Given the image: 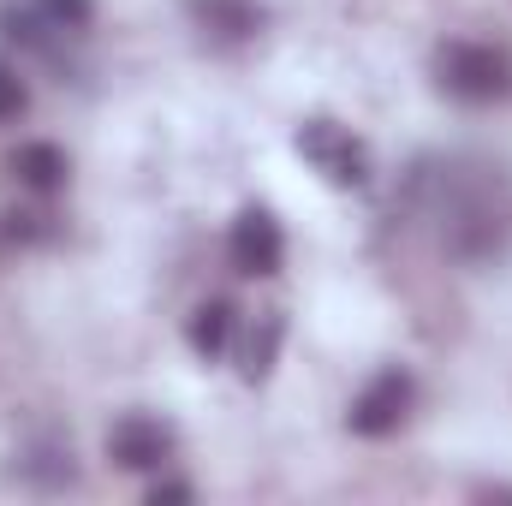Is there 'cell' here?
<instances>
[{
  "label": "cell",
  "mask_w": 512,
  "mask_h": 506,
  "mask_svg": "<svg viewBox=\"0 0 512 506\" xmlns=\"http://www.w3.org/2000/svg\"><path fill=\"white\" fill-rule=\"evenodd\" d=\"M435 84L459 108H495L512 96V54L489 42H441L435 48Z\"/></svg>",
  "instance_id": "cell-1"
},
{
  "label": "cell",
  "mask_w": 512,
  "mask_h": 506,
  "mask_svg": "<svg viewBox=\"0 0 512 506\" xmlns=\"http://www.w3.org/2000/svg\"><path fill=\"white\" fill-rule=\"evenodd\" d=\"M292 149H298L304 167H310L322 185H334V191H364L370 173H376L370 143L352 126H340V120H304L298 137H292Z\"/></svg>",
  "instance_id": "cell-2"
},
{
  "label": "cell",
  "mask_w": 512,
  "mask_h": 506,
  "mask_svg": "<svg viewBox=\"0 0 512 506\" xmlns=\"http://www.w3.org/2000/svg\"><path fill=\"white\" fill-rule=\"evenodd\" d=\"M411 405H417V381H411V370H376V376L358 387V399L346 405V429L352 435H364V441H382V435H393L405 417H411Z\"/></svg>",
  "instance_id": "cell-3"
},
{
  "label": "cell",
  "mask_w": 512,
  "mask_h": 506,
  "mask_svg": "<svg viewBox=\"0 0 512 506\" xmlns=\"http://www.w3.org/2000/svg\"><path fill=\"white\" fill-rule=\"evenodd\" d=\"M173 447H179V435L155 411H126V417L108 423V459L120 471H161L173 459Z\"/></svg>",
  "instance_id": "cell-4"
},
{
  "label": "cell",
  "mask_w": 512,
  "mask_h": 506,
  "mask_svg": "<svg viewBox=\"0 0 512 506\" xmlns=\"http://www.w3.org/2000/svg\"><path fill=\"white\" fill-rule=\"evenodd\" d=\"M227 262H233V274H245V280H268V274H280V262H286V239H280V221L268 215V209H239V221H233V233H227Z\"/></svg>",
  "instance_id": "cell-5"
},
{
  "label": "cell",
  "mask_w": 512,
  "mask_h": 506,
  "mask_svg": "<svg viewBox=\"0 0 512 506\" xmlns=\"http://www.w3.org/2000/svg\"><path fill=\"white\" fill-rule=\"evenodd\" d=\"M185 12H191V24H197L209 42H221V48L256 42L262 24H268V12H262L256 0H185Z\"/></svg>",
  "instance_id": "cell-6"
},
{
  "label": "cell",
  "mask_w": 512,
  "mask_h": 506,
  "mask_svg": "<svg viewBox=\"0 0 512 506\" xmlns=\"http://www.w3.org/2000/svg\"><path fill=\"white\" fill-rule=\"evenodd\" d=\"M6 173L18 179V191L54 197V191H66V179H72V155H66L60 143H18V149L6 155Z\"/></svg>",
  "instance_id": "cell-7"
},
{
  "label": "cell",
  "mask_w": 512,
  "mask_h": 506,
  "mask_svg": "<svg viewBox=\"0 0 512 506\" xmlns=\"http://www.w3.org/2000/svg\"><path fill=\"white\" fill-rule=\"evenodd\" d=\"M233 328H239V310H233L227 298H209V304H197V310H191L185 340H191V352H197L203 364H215V358H227Z\"/></svg>",
  "instance_id": "cell-8"
},
{
  "label": "cell",
  "mask_w": 512,
  "mask_h": 506,
  "mask_svg": "<svg viewBox=\"0 0 512 506\" xmlns=\"http://www.w3.org/2000/svg\"><path fill=\"white\" fill-rule=\"evenodd\" d=\"M280 340H286V316L280 310H262L245 334V352H239V376L245 381H268L274 376V358H280Z\"/></svg>",
  "instance_id": "cell-9"
},
{
  "label": "cell",
  "mask_w": 512,
  "mask_h": 506,
  "mask_svg": "<svg viewBox=\"0 0 512 506\" xmlns=\"http://www.w3.org/2000/svg\"><path fill=\"white\" fill-rule=\"evenodd\" d=\"M30 12H36L48 30H60V36H78V30H90V18H96V0H30Z\"/></svg>",
  "instance_id": "cell-10"
},
{
  "label": "cell",
  "mask_w": 512,
  "mask_h": 506,
  "mask_svg": "<svg viewBox=\"0 0 512 506\" xmlns=\"http://www.w3.org/2000/svg\"><path fill=\"white\" fill-rule=\"evenodd\" d=\"M24 108H30V84H24V72L0 54V126L24 120Z\"/></svg>",
  "instance_id": "cell-11"
},
{
  "label": "cell",
  "mask_w": 512,
  "mask_h": 506,
  "mask_svg": "<svg viewBox=\"0 0 512 506\" xmlns=\"http://www.w3.org/2000/svg\"><path fill=\"white\" fill-rule=\"evenodd\" d=\"M161 501H191V483H155L149 489V506H161Z\"/></svg>",
  "instance_id": "cell-12"
}]
</instances>
